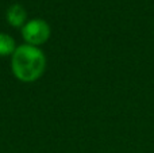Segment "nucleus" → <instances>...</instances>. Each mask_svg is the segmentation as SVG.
Wrapping results in <instances>:
<instances>
[{
  "mask_svg": "<svg viewBox=\"0 0 154 153\" xmlns=\"http://www.w3.org/2000/svg\"><path fill=\"white\" fill-rule=\"evenodd\" d=\"M22 37L27 42V45L39 46L49 39L50 27L42 19H32L26 22V24L22 27Z\"/></svg>",
  "mask_w": 154,
  "mask_h": 153,
  "instance_id": "f03ea898",
  "label": "nucleus"
},
{
  "mask_svg": "<svg viewBox=\"0 0 154 153\" xmlns=\"http://www.w3.org/2000/svg\"><path fill=\"white\" fill-rule=\"evenodd\" d=\"M16 50L15 46V41L12 37H10L8 34L0 33V56L2 57H7V56H12L14 52Z\"/></svg>",
  "mask_w": 154,
  "mask_h": 153,
  "instance_id": "20e7f679",
  "label": "nucleus"
},
{
  "mask_svg": "<svg viewBox=\"0 0 154 153\" xmlns=\"http://www.w3.org/2000/svg\"><path fill=\"white\" fill-rule=\"evenodd\" d=\"M46 67L45 54L32 45H20L16 48L11 60V68L16 79L24 83L35 81L42 76Z\"/></svg>",
  "mask_w": 154,
  "mask_h": 153,
  "instance_id": "f257e3e1",
  "label": "nucleus"
},
{
  "mask_svg": "<svg viewBox=\"0 0 154 153\" xmlns=\"http://www.w3.org/2000/svg\"><path fill=\"white\" fill-rule=\"evenodd\" d=\"M7 22L14 27H23L26 24L27 14L20 4H14L7 10Z\"/></svg>",
  "mask_w": 154,
  "mask_h": 153,
  "instance_id": "7ed1b4c3",
  "label": "nucleus"
}]
</instances>
